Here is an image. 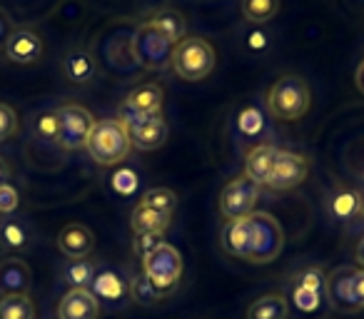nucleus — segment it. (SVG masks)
<instances>
[{
  "label": "nucleus",
  "instance_id": "f257e3e1",
  "mask_svg": "<svg viewBox=\"0 0 364 319\" xmlns=\"http://www.w3.org/2000/svg\"><path fill=\"white\" fill-rule=\"evenodd\" d=\"M87 155L102 168H112V165L122 163L132 150L130 135H127L125 125L117 117H107V120H97L90 130V137L85 142Z\"/></svg>",
  "mask_w": 364,
  "mask_h": 319
},
{
  "label": "nucleus",
  "instance_id": "f03ea898",
  "mask_svg": "<svg viewBox=\"0 0 364 319\" xmlns=\"http://www.w3.org/2000/svg\"><path fill=\"white\" fill-rule=\"evenodd\" d=\"M215 48L205 38H182L175 48H172V63L170 67L177 72V77L188 82L205 80L210 72L215 70Z\"/></svg>",
  "mask_w": 364,
  "mask_h": 319
},
{
  "label": "nucleus",
  "instance_id": "7ed1b4c3",
  "mask_svg": "<svg viewBox=\"0 0 364 319\" xmlns=\"http://www.w3.org/2000/svg\"><path fill=\"white\" fill-rule=\"evenodd\" d=\"M309 102L312 92L307 80L299 75H282L267 92V107L277 120H299L307 115Z\"/></svg>",
  "mask_w": 364,
  "mask_h": 319
},
{
  "label": "nucleus",
  "instance_id": "20e7f679",
  "mask_svg": "<svg viewBox=\"0 0 364 319\" xmlns=\"http://www.w3.org/2000/svg\"><path fill=\"white\" fill-rule=\"evenodd\" d=\"M172 48L175 45L157 28H152L150 21L140 23L130 38L132 60L145 70H167L172 63Z\"/></svg>",
  "mask_w": 364,
  "mask_h": 319
},
{
  "label": "nucleus",
  "instance_id": "39448f33",
  "mask_svg": "<svg viewBox=\"0 0 364 319\" xmlns=\"http://www.w3.org/2000/svg\"><path fill=\"white\" fill-rule=\"evenodd\" d=\"M142 274L152 282V287L165 299L167 294L175 292L177 282L182 277V254L172 244H162L152 254L142 259Z\"/></svg>",
  "mask_w": 364,
  "mask_h": 319
},
{
  "label": "nucleus",
  "instance_id": "423d86ee",
  "mask_svg": "<svg viewBox=\"0 0 364 319\" xmlns=\"http://www.w3.org/2000/svg\"><path fill=\"white\" fill-rule=\"evenodd\" d=\"M117 120L125 125L132 147H137L142 152H152L157 147H162L167 142V135H170L162 115H135V112H130L127 107L120 105Z\"/></svg>",
  "mask_w": 364,
  "mask_h": 319
},
{
  "label": "nucleus",
  "instance_id": "0eeeda50",
  "mask_svg": "<svg viewBox=\"0 0 364 319\" xmlns=\"http://www.w3.org/2000/svg\"><path fill=\"white\" fill-rule=\"evenodd\" d=\"M55 117H58V145L63 150H80V147H85L92 125H95L90 110L70 102V105L58 107Z\"/></svg>",
  "mask_w": 364,
  "mask_h": 319
},
{
  "label": "nucleus",
  "instance_id": "6e6552de",
  "mask_svg": "<svg viewBox=\"0 0 364 319\" xmlns=\"http://www.w3.org/2000/svg\"><path fill=\"white\" fill-rule=\"evenodd\" d=\"M259 202V185L252 183L247 175L230 180L220 193V215L225 220H242L255 212Z\"/></svg>",
  "mask_w": 364,
  "mask_h": 319
},
{
  "label": "nucleus",
  "instance_id": "1a4fd4ad",
  "mask_svg": "<svg viewBox=\"0 0 364 319\" xmlns=\"http://www.w3.org/2000/svg\"><path fill=\"white\" fill-rule=\"evenodd\" d=\"M250 222H252V257L250 262L264 264L277 259V254L284 247V234L279 222L267 212H252L250 215Z\"/></svg>",
  "mask_w": 364,
  "mask_h": 319
},
{
  "label": "nucleus",
  "instance_id": "9d476101",
  "mask_svg": "<svg viewBox=\"0 0 364 319\" xmlns=\"http://www.w3.org/2000/svg\"><path fill=\"white\" fill-rule=\"evenodd\" d=\"M309 173V163L307 157L299 155V152H289V150H277L272 165V175H269V190H277V193H287L294 190L307 180Z\"/></svg>",
  "mask_w": 364,
  "mask_h": 319
},
{
  "label": "nucleus",
  "instance_id": "9b49d317",
  "mask_svg": "<svg viewBox=\"0 0 364 319\" xmlns=\"http://www.w3.org/2000/svg\"><path fill=\"white\" fill-rule=\"evenodd\" d=\"M352 277H354V267H337L334 272L327 274V289H324V297H327L329 307L337 309L342 314H352L359 312V302L354 297L352 289Z\"/></svg>",
  "mask_w": 364,
  "mask_h": 319
},
{
  "label": "nucleus",
  "instance_id": "f8f14e48",
  "mask_svg": "<svg viewBox=\"0 0 364 319\" xmlns=\"http://www.w3.org/2000/svg\"><path fill=\"white\" fill-rule=\"evenodd\" d=\"M100 302L90 289H68L58 304V319H97Z\"/></svg>",
  "mask_w": 364,
  "mask_h": 319
},
{
  "label": "nucleus",
  "instance_id": "ddd939ff",
  "mask_svg": "<svg viewBox=\"0 0 364 319\" xmlns=\"http://www.w3.org/2000/svg\"><path fill=\"white\" fill-rule=\"evenodd\" d=\"M220 239H223V247L228 254L237 259H247L252 257V222L250 217L242 220H228V225L220 232Z\"/></svg>",
  "mask_w": 364,
  "mask_h": 319
},
{
  "label": "nucleus",
  "instance_id": "4468645a",
  "mask_svg": "<svg viewBox=\"0 0 364 319\" xmlns=\"http://www.w3.org/2000/svg\"><path fill=\"white\" fill-rule=\"evenodd\" d=\"M33 284L31 267L21 257L0 259V297L8 294H28Z\"/></svg>",
  "mask_w": 364,
  "mask_h": 319
},
{
  "label": "nucleus",
  "instance_id": "2eb2a0df",
  "mask_svg": "<svg viewBox=\"0 0 364 319\" xmlns=\"http://www.w3.org/2000/svg\"><path fill=\"white\" fill-rule=\"evenodd\" d=\"M6 55H8V60L23 63V65H28V63H36L38 58L43 55L41 36H38V33H33V31H28V28H18V31H13L11 38H8Z\"/></svg>",
  "mask_w": 364,
  "mask_h": 319
},
{
  "label": "nucleus",
  "instance_id": "dca6fc26",
  "mask_svg": "<svg viewBox=\"0 0 364 319\" xmlns=\"http://www.w3.org/2000/svg\"><path fill=\"white\" fill-rule=\"evenodd\" d=\"M58 247H60V252L65 254V257L85 259L87 254L92 252V247H95V234H92L85 225L73 222L60 229V234H58Z\"/></svg>",
  "mask_w": 364,
  "mask_h": 319
},
{
  "label": "nucleus",
  "instance_id": "f3484780",
  "mask_svg": "<svg viewBox=\"0 0 364 319\" xmlns=\"http://www.w3.org/2000/svg\"><path fill=\"white\" fill-rule=\"evenodd\" d=\"M90 292L97 297V302H110V304H117L130 294V282L122 277L117 269L112 267H105V269H97L95 272V279L90 284Z\"/></svg>",
  "mask_w": 364,
  "mask_h": 319
},
{
  "label": "nucleus",
  "instance_id": "a211bd4d",
  "mask_svg": "<svg viewBox=\"0 0 364 319\" xmlns=\"http://www.w3.org/2000/svg\"><path fill=\"white\" fill-rule=\"evenodd\" d=\"M162 100H165V92L155 82H145V85H137L135 90L127 92V100L122 102V107H127L135 115H162Z\"/></svg>",
  "mask_w": 364,
  "mask_h": 319
},
{
  "label": "nucleus",
  "instance_id": "6ab92c4d",
  "mask_svg": "<svg viewBox=\"0 0 364 319\" xmlns=\"http://www.w3.org/2000/svg\"><path fill=\"white\" fill-rule=\"evenodd\" d=\"M274 157H277V147L274 145H255L247 152V160H245V175H247L252 183H257L259 188L269 183V175H272Z\"/></svg>",
  "mask_w": 364,
  "mask_h": 319
},
{
  "label": "nucleus",
  "instance_id": "aec40b11",
  "mask_svg": "<svg viewBox=\"0 0 364 319\" xmlns=\"http://www.w3.org/2000/svg\"><path fill=\"white\" fill-rule=\"evenodd\" d=\"M31 244L33 232L26 220L11 217V215L6 220H0V247L8 249V252H26Z\"/></svg>",
  "mask_w": 364,
  "mask_h": 319
},
{
  "label": "nucleus",
  "instance_id": "412c9836",
  "mask_svg": "<svg viewBox=\"0 0 364 319\" xmlns=\"http://www.w3.org/2000/svg\"><path fill=\"white\" fill-rule=\"evenodd\" d=\"M147 21H150V26L157 28L172 45H177V43L185 38V33H188V21H185V16H182L180 11H175V8H160V11L152 13Z\"/></svg>",
  "mask_w": 364,
  "mask_h": 319
},
{
  "label": "nucleus",
  "instance_id": "4be33fe9",
  "mask_svg": "<svg viewBox=\"0 0 364 319\" xmlns=\"http://www.w3.org/2000/svg\"><path fill=\"white\" fill-rule=\"evenodd\" d=\"M327 212L337 222H349V220L359 217V190L337 188L327 198Z\"/></svg>",
  "mask_w": 364,
  "mask_h": 319
},
{
  "label": "nucleus",
  "instance_id": "5701e85b",
  "mask_svg": "<svg viewBox=\"0 0 364 319\" xmlns=\"http://www.w3.org/2000/svg\"><path fill=\"white\" fill-rule=\"evenodd\" d=\"M289 317V299L284 294H264L257 297L247 307L245 319H287Z\"/></svg>",
  "mask_w": 364,
  "mask_h": 319
},
{
  "label": "nucleus",
  "instance_id": "b1692460",
  "mask_svg": "<svg viewBox=\"0 0 364 319\" xmlns=\"http://www.w3.org/2000/svg\"><path fill=\"white\" fill-rule=\"evenodd\" d=\"M63 70H65V77L75 85H85L95 77V58L87 50H73L65 55V63H63Z\"/></svg>",
  "mask_w": 364,
  "mask_h": 319
},
{
  "label": "nucleus",
  "instance_id": "393cba45",
  "mask_svg": "<svg viewBox=\"0 0 364 319\" xmlns=\"http://www.w3.org/2000/svg\"><path fill=\"white\" fill-rule=\"evenodd\" d=\"M170 220L172 215H165V212H157V210H150L145 205L137 202V207L132 210V217H130V225L135 229V234L140 232H165L170 227Z\"/></svg>",
  "mask_w": 364,
  "mask_h": 319
},
{
  "label": "nucleus",
  "instance_id": "a878e982",
  "mask_svg": "<svg viewBox=\"0 0 364 319\" xmlns=\"http://www.w3.org/2000/svg\"><path fill=\"white\" fill-rule=\"evenodd\" d=\"M95 264L90 259H70L63 267V282L70 289H90L92 279H95Z\"/></svg>",
  "mask_w": 364,
  "mask_h": 319
},
{
  "label": "nucleus",
  "instance_id": "bb28decb",
  "mask_svg": "<svg viewBox=\"0 0 364 319\" xmlns=\"http://www.w3.org/2000/svg\"><path fill=\"white\" fill-rule=\"evenodd\" d=\"M0 319H36V304L28 294L0 297Z\"/></svg>",
  "mask_w": 364,
  "mask_h": 319
},
{
  "label": "nucleus",
  "instance_id": "cd10ccee",
  "mask_svg": "<svg viewBox=\"0 0 364 319\" xmlns=\"http://www.w3.org/2000/svg\"><path fill=\"white\" fill-rule=\"evenodd\" d=\"M279 11V0H242V16L247 23L262 26L269 23Z\"/></svg>",
  "mask_w": 364,
  "mask_h": 319
},
{
  "label": "nucleus",
  "instance_id": "c85d7f7f",
  "mask_svg": "<svg viewBox=\"0 0 364 319\" xmlns=\"http://www.w3.org/2000/svg\"><path fill=\"white\" fill-rule=\"evenodd\" d=\"M140 205H145V207H150V210H157V212L172 215L177 207V195L167 188H152L142 195Z\"/></svg>",
  "mask_w": 364,
  "mask_h": 319
},
{
  "label": "nucleus",
  "instance_id": "c756f323",
  "mask_svg": "<svg viewBox=\"0 0 364 319\" xmlns=\"http://www.w3.org/2000/svg\"><path fill=\"white\" fill-rule=\"evenodd\" d=\"M130 299L137 304H142V307H147V304H157L160 302V292H157L155 287H152V282L145 277V274H135V277L130 279Z\"/></svg>",
  "mask_w": 364,
  "mask_h": 319
},
{
  "label": "nucleus",
  "instance_id": "7c9ffc66",
  "mask_svg": "<svg viewBox=\"0 0 364 319\" xmlns=\"http://www.w3.org/2000/svg\"><path fill=\"white\" fill-rule=\"evenodd\" d=\"M292 284H299V287L309 289L314 294H322L324 297V289H327V274H324L322 267H304L299 269L297 274L292 277Z\"/></svg>",
  "mask_w": 364,
  "mask_h": 319
},
{
  "label": "nucleus",
  "instance_id": "2f4dec72",
  "mask_svg": "<svg viewBox=\"0 0 364 319\" xmlns=\"http://www.w3.org/2000/svg\"><path fill=\"white\" fill-rule=\"evenodd\" d=\"M237 125H240V132H242V135L257 137V135H262V130H264V115L255 105H247L242 112H240Z\"/></svg>",
  "mask_w": 364,
  "mask_h": 319
},
{
  "label": "nucleus",
  "instance_id": "473e14b6",
  "mask_svg": "<svg viewBox=\"0 0 364 319\" xmlns=\"http://www.w3.org/2000/svg\"><path fill=\"white\" fill-rule=\"evenodd\" d=\"M165 244V232H140L135 234V242H132V252L140 259H145L147 254H152L155 249H160Z\"/></svg>",
  "mask_w": 364,
  "mask_h": 319
},
{
  "label": "nucleus",
  "instance_id": "72a5a7b5",
  "mask_svg": "<svg viewBox=\"0 0 364 319\" xmlns=\"http://www.w3.org/2000/svg\"><path fill=\"white\" fill-rule=\"evenodd\" d=\"M322 299H324L322 294H314V292H309V289L299 287V284H292V302L299 312H307V314L317 312V309L322 307Z\"/></svg>",
  "mask_w": 364,
  "mask_h": 319
},
{
  "label": "nucleus",
  "instance_id": "f704fd0d",
  "mask_svg": "<svg viewBox=\"0 0 364 319\" xmlns=\"http://www.w3.org/2000/svg\"><path fill=\"white\" fill-rule=\"evenodd\" d=\"M18 132V115L11 105L0 102V142L11 140L13 135Z\"/></svg>",
  "mask_w": 364,
  "mask_h": 319
},
{
  "label": "nucleus",
  "instance_id": "c9c22d12",
  "mask_svg": "<svg viewBox=\"0 0 364 319\" xmlns=\"http://www.w3.org/2000/svg\"><path fill=\"white\" fill-rule=\"evenodd\" d=\"M110 180H112V188H115V193H120V195H132L137 190V185H140L137 175L132 173V170H127V168L117 170Z\"/></svg>",
  "mask_w": 364,
  "mask_h": 319
},
{
  "label": "nucleus",
  "instance_id": "e433bc0d",
  "mask_svg": "<svg viewBox=\"0 0 364 319\" xmlns=\"http://www.w3.org/2000/svg\"><path fill=\"white\" fill-rule=\"evenodd\" d=\"M36 130L41 135V140L46 142H58V117L55 112H43L36 120Z\"/></svg>",
  "mask_w": 364,
  "mask_h": 319
},
{
  "label": "nucleus",
  "instance_id": "4c0bfd02",
  "mask_svg": "<svg viewBox=\"0 0 364 319\" xmlns=\"http://www.w3.org/2000/svg\"><path fill=\"white\" fill-rule=\"evenodd\" d=\"M21 205V195L13 185H3L0 188V215H13Z\"/></svg>",
  "mask_w": 364,
  "mask_h": 319
},
{
  "label": "nucleus",
  "instance_id": "58836bf2",
  "mask_svg": "<svg viewBox=\"0 0 364 319\" xmlns=\"http://www.w3.org/2000/svg\"><path fill=\"white\" fill-rule=\"evenodd\" d=\"M13 31H16V28H13L11 16H8L3 8H0V48H6V43H8V38H11Z\"/></svg>",
  "mask_w": 364,
  "mask_h": 319
},
{
  "label": "nucleus",
  "instance_id": "ea45409f",
  "mask_svg": "<svg viewBox=\"0 0 364 319\" xmlns=\"http://www.w3.org/2000/svg\"><path fill=\"white\" fill-rule=\"evenodd\" d=\"M352 289H354V297H357L359 307L364 309V269H354Z\"/></svg>",
  "mask_w": 364,
  "mask_h": 319
},
{
  "label": "nucleus",
  "instance_id": "a19ab883",
  "mask_svg": "<svg viewBox=\"0 0 364 319\" xmlns=\"http://www.w3.org/2000/svg\"><path fill=\"white\" fill-rule=\"evenodd\" d=\"M8 180H11V168H8V163L0 157V188H3V185H11Z\"/></svg>",
  "mask_w": 364,
  "mask_h": 319
},
{
  "label": "nucleus",
  "instance_id": "79ce46f5",
  "mask_svg": "<svg viewBox=\"0 0 364 319\" xmlns=\"http://www.w3.org/2000/svg\"><path fill=\"white\" fill-rule=\"evenodd\" d=\"M354 82H357L359 92H362V95H364V60L359 63V67H357V75H354Z\"/></svg>",
  "mask_w": 364,
  "mask_h": 319
},
{
  "label": "nucleus",
  "instance_id": "37998d69",
  "mask_svg": "<svg viewBox=\"0 0 364 319\" xmlns=\"http://www.w3.org/2000/svg\"><path fill=\"white\" fill-rule=\"evenodd\" d=\"M354 257H357V262H359V269H364V237L359 239L357 249H354Z\"/></svg>",
  "mask_w": 364,
  "mask_h": 319
},
{
  "label": "nucleus",
  "instance_id": "c03bdc74",
  "mask_svg": "<svg viewBox=\"0 0 364 319\" xmlns=\"http://www.w3.org/2000/svg\"><path fill=\"white\" fill-rule=\"evenodd\" d=\"M359 217L364 220V193H359Z\"/></svg>",
  "mask_w": 364,
  "mask_h": 319
},
{
  "label": "nucleus",
  "instance_id": "a18cd8bd",
  "mask_svg": "<svg viewBox=\"0 0 364 319\" xmlns=\"http://www.w3.org/2000/svg\"><path fill=\"white\" fill-rule=\"evenodd\" d=\"M362 3H364V0H362Z\"/></svg>",
  "mask_w": 364,
  "mask_h": 319
}]
</instances>
